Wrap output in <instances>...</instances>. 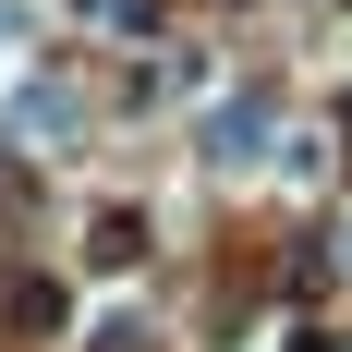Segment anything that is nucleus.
Returning <instances> with one entry per match:
<instances>
[{
	"mask_svg": "<svg viewBox=\"0 0 352 352\" xmlns=\"http://www.w3.org/2000/svg\"><path fill=\"white\" fill-rule=\"evenodd\" d=\"M267 146H280V98H267V85H243V98L207 109V158H219V170H255Z\"/></svg>",
	"mask_w": 352,
	"mask_h": 352,
	"instance_id": "1",
	"label": "nucleus"
},
{
	"mask_svg": "<svg viewBox=\"0 0 352 352\" xmlns=\"http://www.w3.org/2000/svg\"><path fill=\"white\" fill-rule=\"evenodd\" d=\"M25 36H36V12H25V0H0V61H12Z\"/></svg>",
	"mask_w": 352,
	"mask_h": 352,
	"instance_id": "2",
	"label": "nucleus"
},
{
	"mask_svg": "<svg viewBox=\"0 0 352 352\" xmlns=\"http://www.w3.org/2000/svg\"><path fill=\"white\" fill-rule=\"evenodd\" d=\"M340 267H352V219H340Z\"/></svg>",
	"mask_w": 352,
	"mask_h": 352,
	"instance_id": "3",
	"label": "nucleus"
}]
</instances>
